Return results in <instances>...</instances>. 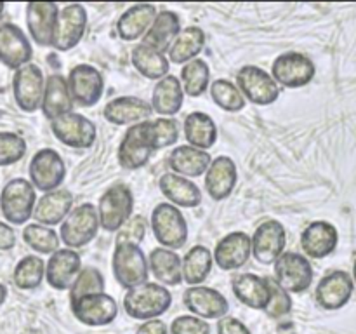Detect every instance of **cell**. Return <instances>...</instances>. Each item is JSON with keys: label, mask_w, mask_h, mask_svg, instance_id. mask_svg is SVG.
Wrapping results in <instances>:
<instances>
[{"label": "cell", "mask_w": 356, "mask_h": 334, "mask_svg": "<svg viewBox=\"0 0 356 334\" xmlns=\"http://www.w3.org/2000/svg\"><path fill=\"white\" fill-rule=\"evenodd\" d=\"M238 180L236 164L229 157L214 159L205 173V191L212 200H225L233 193Z\"/></svg>", "instance_id": "cell-25"}, {"label": "cell", "mask_w": 356, "mask_h": 334, "mask_svg": "<svg viewBox=\"0 0 356 334\" xmlns=\"http://www.w3.org/2000/svg\"><path fill=\"white\" fill-rule=\"evenodd\" d=\"M236 87L245 97L257 106L273 104L280 96V86L275 82L271 73L256 65L242 66L236 73Z\"/></svg>", "instance_id": "cell-8"}, {"label": "cell", "mask_w": 356, "mask_h": 334, "mask_svg": "<svg viewBox=\"0 0 356 334\" xmlns=\"http://www.w3.org/2000/svg\"><path fill=\"white\" fill-rule=\"evenodd\" d=\"M58 3L52 2H30L26 3V26L30 37L38 45H51L58 19Z\"/></svg>", "instance_id": "cell-27"}, {"label": "cell", "mask_w": 356, "mask_h": 334, "mask_svg": "<svg viewBox=\"0 0 356 334\" xmlns=\"http://www.w3.org/2000/svg\"><path fill=\"white\" fill-rule=\"evenodd\" d=\"M33 47L17 24H0V63L10 70H19L30 65Z\"/></svg>", "instance_id": "cell-19"}, {"label": "cell", "mask_w": 356, "mask_h": 334, "mask_svg": "<svg viewBox=\"0 0 356 334\" xmlns=\"http://www.w3.org/2000/svg\"><path fill=\"white\" fill-rule=\"evenodd\" d=\"M45 278V263L35 254L21 257L13 271L14 285L21 291H33L40 287L42 280Z\"/></svg>", "instance_id": "cell-40"}, {"label": "cell", "mask_w": 356, "mask_h": 334, "mask_svg": "<svg viewBox=\"0 0 356 334\" xmlns=\"http://www.w3.org/2000/svg\"><path fill=\"white\" fill-rule=\"evenodd\" d=\"M250 254H252L250 237L245 232H233L222 237L216 244L212 257L221 270L232 271L247 264V261L250 260Z\"/></svg>", "instance_id": "cell-22"}, {"label": "cell", "mask_w": 356, "mask_h": 334, "mask_svg": "<svg viewBox=\"0 0 356 334\" xmlns=\"http://www.w3.org/2000/svg\"><path fill=\"white\" fill-rule=\"evenodd\" d=\"M153 153L155 150H153L152 139H149L148 120L129 125L120 146H118V164L129 170L141 169L148 164Z\"/></svg>", "instance_id": "cell-12"}, {"label": "cell", "mask_w": 356, "mask_h": 334, "mask_svg": "<svg viewBox=\"0 0 356 334\" xmlns=\"http://www.w3.org/2000/svg\"><path fill=\"white\" fill-rule=\"evenodd\" d=\"M232 289L242 305L254 310H266L271 298L270 278L254 273H240L233 277Z\"/></svg>", "instance_id": "cell-28"}, {"label": "cell", "mask_w": 356, "mask_h": 334, "mask_svg": "<svg viewBox=\"0 0 356 334\" xmlns=\"http://www.w3.org/2000/svg\"><path fill=\"white\" fill-rule=\"evenodd\" d=\"M3 10H6V3H3V2H0V17L3 16Z\"/></svg>", "instance_id": "cell-54"}, {"label": "cell", "mask_w": 356, "mask_h": 334, "mask_svg": "<svg viewBox=\"0 0 356 334\" xmlns=\"http://www.w3.org/2000/svg\"><path fill=\"white\" fill-rule=\"evenodd\" d=\"M26 141L16 132H0V167L13 166L23 160L26 153Z\"/></svg>", "instance_id": "cell-46"}, {"label": "cell", "mask_w": 356, "mask_h": 334, "mask_svg": "<svg viewBox=\"0 0 356 334\" xmlns=\"http://www.w3.org/2000/svg\"><path fill=\"white\" fill-rule=\"evenodd\" d=\"M7 292H9V291H7V287L2 284V282H0V306H2L3 303H6Z\"/></svg>", "instance_id": "cell-53"}, {"label": "cell", "mask_w": 356, "mask_h": 334, "mask_svg": "<svg viewBox=\"0 0 356 334\" xmlns=\"http://www.w3.org/2000/svg\"><path fill=\"white\" fill-rule=\"evenodd\" d=\"M181 30L183 28H181L179 16L174 10H162V13L156 14L155 21L143 37L141 44L165 54Z\"/></svg>", "instance_id": "cell-33"}, {"label": "cell", "mask_w": 356, "mask_h": 334, "mask_svg": "<svg viewBox=\"0 0 356 334\" xmlns=\"http://www.w3.org/2000/svg\"><path fill=\"white\" fill-rule=\"evenodd\" d=\"M70 306H72L75 319L90 327L108 326L118 315L117 301L113 296L106 294V292L82 296L76 301L70 303Z\"/></svg>", "instance_id": "cell-17"}, {"label": "cell", "mask_w": 356, "mask_h": 334, "mask_svg": "<svg viewBox=\"0 0 356 334\" xmlns=\"http://www.w3.org/2000/svg\"><path fill=\"white\" fill-rule=\"evenodd\" d=\"M218 334H250L249 327L235 317H222L218 320Z\"/></svg>", "instance_id": "cell-50"}, {"label": "cell", "mask_w": 356, "mask_h": 334, "mask_svg": "<svg viewBox=\"0 0 356 334\" xmlns=\"http://www.w3.org/2000/svg\"><path fill=\"white\" fill-rule=\"evenodd\" d=\"M285 244H287V232L277 219L261 223L250 237L252 256L261 264H273L285 253Z\"/></svg>", "instance_id": "cell-15"}, {"label": "cell", "mask_w": 356, "mask_h": 334, "mask_svg": "<svg viewBox=\"0 0 356 334\" xmlns=\"http://www.w3.org/2000/svg\"><path fill=\"white\" fill-rule=\"evenodd\" d=\"M339 242V233L329 221H313L302 230L301 247L302 253L313 260H323L336 250Z\"/></svg>", "instance_id": "cell-23"}, {"label": "cell", "mask_w": 356, "mask_h": 334, "mask_svg": "<svg viewBox=\"0 0 356 334\" xmlns=\"http://www.w3.org/2000/svg\"><path fill=\"white\" fill-rule=\"evenodd\" d=\"M132 65L148 80H162L170 70L167 56L145 44H138L132 49Z\"/></svg>", "instance_id": "cell-39"}, {"label": "cell", "mask_w": 356, "mask_h": 334, "mask_svg": "<svg viewBox=\"0 0 356 334\" xmlns=\"http://www.w3.org/2000/svg\"><path fill=\"white\" fill-rule=\"evenodd\" d=\"M35 204H37V190L24 177H14L2 188L0 211L7 223L24 225L30 221Z\"/></svg>", "instance_id": "cell-5"}, {"label": "cell", "mask_w": 356, "mask_h": 334, "mask_svg": "<svg viewBox=\"0 0 356 334\" xmlns=\"http://www.w3.org/2000/svg\"><path fill=\"white\" fill-rule=\"evenodd\" d=\"M270 289H271V298L266 306V315L271 319H282V317L289 315L292 310V299L289 292H285L273 278H270Z\"/></svg>", "instance_id": "cell-47"}, {"label": "cell", "mask_w": 356, "mask_h": 334, "mask_svg": "<svg viewBox=\"0 0 356 334\" xmlns=\"http://www.w3.org/2000/svg\"><path fill=\"white\" fill-rule=\"evenodd\" d=\"M149 226H152L156 242L165 249L177 250L188 242L190 230H188L186 218L176 205L167 204V202L156 205L152 212Z\"/></svg>", "instance_id": "cell-3"}, {"label": "cell", "mask_w": 356, "mask_h": 334, "mask_svg": "<svg viewBox=\"0 0 356 334\" xmlns=\"http://www.w3.org/2000/svg\"><path fill=\"white\" fill-rule=\"evenodd\" d=\"M23 240L31 250L38 254H54L59 249V235L54 228L30 223L23 230Z\"/></svg>", "instance_id": "cell-42"}, {"label": "cell", "mask_w": 356, "mask_h": 334, "mask_svg": "<svg viewBox=\"0 0 356 334\" xmlns=\"http://www.w3.org/2000/svg\"><path fill=\"white\" fill-rule=\"evenodd\" d=\"M148 132L153 150L156 152V150L176 145L179 139V124L176 118L160 117L156 120H148Z\"/></svg>", "instance_id": "cell-44"}, {"label": "cell", "mask_w": 356, "mask_h": 334, "mask_svg": "<svg viewBox=\"0 0 356 334\" xmlns=\"http://www.w3.org/2000/svg\"><path fill=\"white\" fill-rule=\"evenodd\" d=\"M136 334H169L167 333V326L163 320L160 319H153V320H146L139 326V329L136 331Z\"/></svg>", "instance_id": "cell-52"}, {"label": "cell", "mask_w": 356, "mask_h": 334, "mask_svg": "<svg viewBox=\"0 0 356 334\" xmlns=\"http://www.w3.org/2000/svg\"><path fill=\"white\" fill-rule=\"evenodd\" d=\"M172 305V294L159 282H146L129 289L124 298V310L136 320H153L167 312Z\"/></svg>", "instance_id": "cell-1"}, {"label": "cell", "mask_w": 356, "mask_h": 334, "mask_svg": "<svg viewBox=\"0 0 356 334\" xmlns=\"http://www.w3.org/2000/svg\"><path fill=\"white\" fill-rule=\"evenodd\" d=\"M111 268L115 280L127 291L148 282V260L141 247L136 244H115Z\"/></svg>", "instance_id": "cell-2"}, {"label": "cell", "mask_w": 356, "mask_h": 334, "mask_svg": "<svg viewBox=\"0 0 356 334\" xmlns=\"http://www.w3.org/2000/svg\"><path fill=\"white\" fill-rule=\"evenodd\" d=\"M211 96L221 110L232 111V113L242 111L247 104L238 87L226 79H218L211 84Z\"/></svg>", "instance_id": "cell-43"}, {"label": "cell", "mask_w": 356, "mask_h": 334, "mask_svg": "<svg viewBox=\"0 0 356 334\" xmlns=\"http://www.w3.org/2000/svg\"><path fill=\"white\" fill-rule=\"evenodd\" d=\"M160 191L165 195L167 200L176 207L193 209L202 204V190L197 183L177 176L174 173H165L159 181Z\"/></svg>", "instance_id": "cell-30"}, {"label": "cell", "mask_w": 356, "mask_h": 334, "mask_svg": "<svg viewBox=\"0 0 356 334\" xmlns=\"http://www.w3.org/2000/svg\"><path fill=\"white\" fill-rule=\"evenodd\" d=\"M170 334H211V326L195 315H181L170 324Z\"/></svg>", "instance_id": "cell-49"}, {"label": "cell", "mask_w": 356, "mask_h": 334, "mask_svg": "<svg viewBox=\"0 0 356 334\" xmlns=\"http://www.w3.org/2000/svg\"><path fill=\"white\" fill-rule=\"evenodd\" d=\"M273 280L285 292H305L313 284V267L305 254L285 250L275 261Z\"/></svg>", "instance_id": "cell-10"}, {"label": "cell", "mask_w": 356, "mask_h": 334, "mask_svg": "<svg viewBox=\"0 0 356 334\" xmlns=\"http://www.w3.org/2000/svg\"><path fill=\"white\" fill-rule=\"evenodd\" d=\"M51 131L61 145L75 150L90 148L97 138L96 124L76 111H68L52 118Z\"/></svg>", "instance_id": "cell-6"}, {"label": "cell", "mask_w": 356, "mask_h": 334, "mask_svg": "<svg viewBox=\"0 0 356 334\" xmlns=\"http://www.w3.org/2000/svg\"><path fill=\"white\" fill-rule=\"evenodd\" d=\"M99 230V219L97 211L92 204H80L79 207L72 209L65 221L61 223L59 230V240L68 249H80L94 240Z\"/></svg>", "instance_id": "cell-7"}, {"label": "cell", "mask_w": 356, "mask_h": 334, "mask_svg": "<svg viewBox=\"0 0 356 334\" xmlns=\"http://www.w3.org/2000/svg\"><path fill=\"white\" fill-rule=\"evenodd\" d=\"M96 211L99 228L110 233L118 232L132 218V212H134V195L131 188L122 183L110 186L101 195Z\"/></svg>", "instance_id": "cell-4"}, {"label": "cell", "mask_w": 356, "mask_h": 334, "mask_svg": "<svg viewBox=\"0 0 356 334\" xmlns=\"http://www.w3.org/2000/svg\"><path fill=\"white\" fill-rule=\"evenodd\" d=\"M44 73L33 63L16 70L13 77V94L19 110L26 111V113L37 111L42 104V97H44Z\"/></svg>", "instance_id": "cell-16"}, {"label": "cell", "mask_w": 356, "mask_h": 334, "mask_svg": "<svg viewBox=\"0 0 356 334\" xmlns=\"http://www.w3.org/2000/svg\"><path fill=\"white\" fill-rule=\"evenodd\" d=\"M148 268L153 277L159 280V284L179 285L183 282V273H181V257L176 250L165 249V247H156L149 253Z\"/></svg>", "instance_id": "cell-36"}, {"label": "cell", "mask_w": 356, "mask_h": 334, "mask_svg": "<svg viewBox=\"0 0 356 334\" xmlns=\"http://www.w3.org/2000/svg\"><path fill=\"white\" fill-rule=\"evenodd\" d=\"M211 84V70L205 59H193L186 63L181 70V86H183L184 94L191 97L204 96Z\"/></svg>", "instance_id": "cell-41"}, {"label": "cell", "mask_w": 356, "mask_h": 334, "mask_svg": "<svg viewBox=\"0 0 356 334\" xmlns=\"http://www.w3.org/2000/svg\"><path fill=\"white\" fill-rule=\"evenodd\" d=\"M205 45V31L198 26H188L179 31L167 51V59L174 65H186L197 59Z\"/></svg>", "instance_id": "cell-37"}, {"label": "cell", "mask_w": 356, "mask_h": 334, "mask_svg": "<svg viewBox=\"0 0 356 334\" xmlns=\"http://www.w3.org/2000/svg\"><path fill=\"white\" fill-rule=\"evenodd\" d=\"M70 96H72L73 103L79 104L82 108L94 106L99 103L104 93V79L97 68L90 65H76L70 70L68 79Z\"/></svg>", "instance_id": "cell-14"}, {"label": "cell", "mask_w": 356, "mask_h": 334, "mask_svg": "<svg viewBox=\"0 0 356 334\" xmlns=\"http://www.w3.org/2000/svg\"><path fill=\"white\" fill-rule=\"evenodd\" d=\"M315 63L301 52H284L278 56L271 66V77L278 86L287 89L305 87L315 79Z\"/></svg>", "instance_id": "cell-11"}, {"label": "cell", "mask_w": 356, "mask_h": 334, "mask_svg": "<svg viewBox=\"0 0 356 334\" xmlns=\"http://www.w3.org/2000/svg\"><path fill=\"white\" fill-rule=\"evenodd\" d=\"M184 103V90L181 80L174 75L163 77L155 84L152 94V110L163 118H172L179 113Z\"/></svg>", "instance_id": "cell-29"}, {"label": "cell", "mask_w": 356, "mask_h": 334, "mask_svg": "<svg viewBox=\"0 0 356 334\" xmlns=\"http://www.w3.org/2000/svg\"><path fill=\"white\" fill-rule=\"evenodd\" d=\"M153 113L149 101L136 96H120L104 106L103 117L113 125H134L148 120Z\"/></svg>", "instance_id": "cell-26"}, {"label": "cell", "mask_w": 356, "mask_h": 334, "mask_svg": "<svg viewBox=\"0 0 356 334\" xmlns=\"http://www.w3.org/2000/svg\"><path fill=\"white\" fill-rule=\"evenodd\" d=\"M353 278H355V282H356V260H355V267H353Z\"/></svg>", "instance_id": "cell-55"}, {"label": "cell", "mask_w": 356, "mask_h": 334, "mask_svg": "<svg viewBox=\"0 0 356 334\" xmlns=\"http://www.w3.org/2000/svg\"><path fill=\"white\" fill-rule=\"evenodd\" d=\"M73 103L72 96H70L68 84H66V79L59 73H54V75H49L45 79L44 86V97H42L40 110L44 111L45 117L49 120L59 117L63 113H68V111H73Z\"/></svg>", "instance_id": "cell-34"}, {"label": "cell", "mask_w": 356, "mask_h": 334, "mask_svg": "<svg viewBox=\"0 0 356 334\" xmlns=\"http://www.w3.org/2000/svg\"><path fill=\"white\" fill-rule=\"evenodd\" d=\"M183 303L195 317L202 320H219L229 312L226 296L205 285L188 287L183 294Z\"/></svg>", "instance_id": "cell-18"}, {"label": "cell", "mask_w": 356, "mask_h": 334, "mask_svg": "<svg viewBox=\"0 0 356 334\" xmlns=\"http://www.w3.org/2000/svg\"><path fill=\"white\" fill-rule=\"evenodd\" d=\"M292 334H294V333H292Z\"/></svg>", "instance_id": "cell-56"}, {"label": "cell", "mask_w": 356, "mask_h": 334, "mask_svg": "<svg viewBox=\"0 0 356 334\" xmlns=\"http://www.w3.org/2000/svg\"><path fill=\"white\" fill-rule=\"evenodd\" d=\"M87 10L82 3H70L59 10L52 33V47L56 51H72L86 35Z\"/></svg>", "instance_id": "cell-13"}, {"label": "cell", "mask_w": 356, "mask_h": 334, "mask_svg": "<svg viewBox=\"0 0 356 334\" xmlns=\"http://www.w3.org/2000/svg\"><path fill=\"white\" fill-rule=\"evenodd\" d=\"M104 277L97 268L86 267L80 270L79 277L75 278L73 285L70 287V303L76 301L79 298L87 294H97L104 292Z\"/></svg>", "instance_id": "cell-45"}, {"label": "cell", "mask_w": 356, "mask_h": 334, "mask_svg": "<svg viewBox=\"0 0 356 334\" xmlns=\"http://www.w3.org/2000/svg\"><path fill=\"white\" fill-rule=\"evenodd\" d=\"M184 138L188 145L198 150H211L218 141V125L211 115L204 111H191L184 118Z\"/></svg>", "instance_id": "cell-35"}, {"label": "cell", "mask_w": 356, "mask_h": 334, "mask_svg": "<svg viewBox=\"0 0 356 334\" xmlns=\"http://www.w3.org/2000/svg\"><path fill=\"white\" fill-rule=\"evenodd\" d=\"M16 246V233L9 223L0 221V250H10Z\"/></svg>", "instance_id": "cell-51"}, {"label": "cell", "mask_w": 356, "mask_h": 334, "mask_svg": "<svg viewBox=\"0 0 356 334\" xmlns=\"http://www.w3.org/2000/svg\"><path fill=\"white\" fill-rule=\"evenodd\" d=\"M353 278L350 273L343 270L330 271L329 275L322 278L316 285L315 298L316 303L322 306L323 310H341L343 306L348 305V301L353 296Z\"/></svg>", "instance_id": "cell-21"}, {"label": "cell", "mask_w": 356, "mask_h": 334, "mask_svg": "<svg viewBox=\"0 0 356 334\" xmlns=\"http://www.w3.org/2000/svg\"><path fill=\"white\" fill-rule=\"evenodd\" d=\"M73 209V195L66 188L49 191L44 193L40 198H37L35 204L33 216L31 218L37 221V225H44L52 228L56 225H61L66 219V216Z\"/></svg>", "instance_id": "cell-24"}, {"label": "cell", "mask_w": 356, "mask_h": 334, "mask_svg": "<svg viewBox=\"0 0 356 334\" xmlns=\"http://www.w3.org/2000/svg\"><path fill=\"white\" fill-rule=\"evenodd\" d=\"M156 17V7L153 3L132 6L118 17L117 33L122 40L132 42L143 38Z\"/></svg>", "instance_id": "cell-32"}, {"label": "cell", "mask_w": 356, "mask_h": 334, "mask_svg": "<svg viewBox=\"0 0 356 334\" xmlns=\"http://www.w3.org/2000/svg\"><path fill=\"white\" fill-rule=\"evenodd\" d=\"M28 174L35 190L49 193L61 188L66 177V164L56 150L42 148L31 157Z\"/></svg>", "instance_id": "cell-9"}, {"label": "cell", "mask_w": 356, "mask_h": 334, "mask_svg": "<svg viewBox=\"0 0 356 334\" xmlns=\"http://www.w3.org/2000/svg\"><path fill=\"white\" fill-rule=\"evenodd\" d=\"M212 157L209 152L193 148L190 145H181L174 148L169 155V167L174 174L183 177H200L207 173Z\"/></svg>", "instance_id": "cell-31"}, {"label": "cell", "mask_w": 356, "mask_h": 334, "mask_svg": "<svg viewBox=\"0 0 356 334\" xmlns=\"http://www.w3.org/2000/svg\"><path fill=\"white\" fill-rule=\"evenodd\" d=\"M82 270V257L76 250L58 249L45 263V280L56 291H68Z\"/></svg>", "instance_id": "cell-20"}, {"label": "cell", "mask_w": 356, "mask_h": 334, "mask_svg": "<svg viewBox=\"0 0 356 334\" xmlns=\"http://www.w3.org/2000/svg\"><path fill=\"white\" fill-rule=\"evenodd\" d=\"M212 264H214V257L211 250L205 246H193L181 260L183 282H186L190 287L200 285L211 273Z\"/></svg>", "instance_id": "cell-38"}, {"label": "cell", "mask_w": 356, "mask_h": 334, "mask_svg": "<svg viewBox=\"0 0 356 334\" xmlns=\"http://www.w3.org/2000/svg\"><path fill=\"white\" fill-rule=\"evenodd\" d=\"M146 228H148V223L143 216H132L117 232V244H136V246H139L145 239Z\"/></svg>", "instance_id": "cell-48"}]
</instances>
